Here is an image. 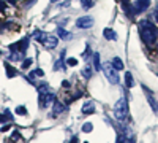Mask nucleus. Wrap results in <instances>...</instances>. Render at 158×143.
<instances>
[{"instance_id": "nucleus-7", "label": "nucleus", "mask_w": 158, "mask_h": 143, "mask_svg": "<svg viewBox=\"0 0 158 143\" xmlns=\"http://www.w3.org/2000/svg\"><path fill=\"white\" fill-rule=\"evenodd\" d=\"M92 25H94V18H90V16H82V18L76 19V27L77 29H89Z\"/></svg>"}, {"instance_id": "nucleus-26", "label": "nucleus", "mask_w": 158, "mask_h": 143, "mask_svg": "<svg viewBox=\"0 0 158 143\" xmlns=\"http://www.w3.org/2000/svg\"><path fill=\"white\" fill-rule=\"evenodd\" d=\"M67 64H68V65H77V59H74V57H70L68 60H67Z\"/></svg>"}, {"instance_id": "nucleus-34", "label": "nucleus", "mask_w": 158, "mask_h": 143, "mask_svg": "<svg viewBox=\"0 0 158 143\" xmlns=\"http://www.w3.org/2000/svg\"><path fill=\"white\" fill-rule=\"evenodd\" d=\"M2 27H3V24H2V22H0V29H2Z\"/></svg>"}, {"instance_id": "nucleus-10", "label": "nucleus", "mask_w": 158, "mask_h": 143, "mask_svg": "<svg viewBox=\"0 0 158 143\" xmlns=\"http://www.w3.org/2000/svg\"><path fill=\"white\" fill-rule=\"evenodd\" d=\"M57 45H59V40H57V38L52 37V35H48L46 42H44V46H46L48 49H54Z\"/></svg>"}, {"instance_id": "nucleus-8", "label": "nucleus", "mask_w": 158, "mask_h": 143, "mask_svg": "<svg viewBox=\"0 0 158 143\" xmlns=\"http://www.w3.org/2000/svg\"><path fill=\"white\" fill-rule=\"evenodd\" d=\"M150 5V0H136V3L133 7V13L135 15H138V13H142V11H146Z\"/></svg>"}, {"instance_id": "nucleus-17", "label": "nucleus", "mask_w": 158, "mask_h": 143, "mask_svg": "<svg viewBox=\"0 0 158 143\" xmlns=\"http://www.w3.org/2000/svg\"><path fill=\"white\" fill-rule=\"evenodd\" d=\"M125 86H127V87H133V86H135L133 75H131L130 72H127V73H125Z\"/></svg>"}, {"instance_id": "nucleus-14", "label": "nucleus", "mask_w": 158, "mask_h": 143, "mask_svg": "<svg viewBox=\"0 0 158 143\" xmlns=\"http://www.w3.org/2000/svg\"><path fill=\"white\" fill-rule=\"evenodd\" d=\"M62 111H65V107L62 105L60 102L54 100V111H52V116H54V118H57V116H59Z\"/></svg>"}, {"instance_id": "nucleus-33", "label": "nucleus", "mask_w": 158, "mask_h": 143, "mask_svg": "<svg viewBox=\"0 0 158 143\" xmlns=\"http://www.w3.org/2000/svg\"><path fill=\"white\" fill-rule=\"evenodd\" d=\"M6 2H10V3H13V5H15V0H6Z\"/></svg>"}, {"instance_id": "nucleus-16", "label": "nucleus", "mask_w": 158, "mask_h": 143, "mask_svg": "<svg viewBox=\"0 0 158 143\" xmlns=\"http://www.w3.org/2000/svg\"><path fill=\"white\" fill-rule=\"evenodd\" d=\"M44 75V72L41 70V69H36V70H33V72H30V75H29V83H32V84H35V81H33V78L35 76H43Z\"/></svg>"}, {"instance_id": "nucleus-25", "label": "nucleus", "mask_w": 158, "mask_h": 143, "mask_svg": "<svg viewBox=\"0 0 158 143\" xmlns=\"http://www.w3.org/2000/svg\"><path fill=\"white\" fill-rule=\"evenodd\" d=\"M16 113L18 114H27V108H25V107H18L16 108Z\"/></svg>"}, {"instance_id": "nucleus-1", "label": "nucleus", "mask_w": 158, "mask_h": 143, "mask_svg": "<svg viewBox=\"0 0 158 143\" xmlns=\"http://www.w3.org/2000/svg\"><path fill=\"white\" fill-rule=\"evenodd\" d=\"M139 35L144 43L152 45V43H155L156 37H158V29L150 21H141L139 22Z\"/></svg>"}, {"instance_id": "nucleus-18", "label": "nucleus", "mask_w": 158, "mask_h": 143, "mask_svg": "<svg viewBox=\"0 0 158 143\" xmlns=\"http://www.w3.org/2000/svg\"><path fill=\"white\" fill-rule=\"evenodd\" d=\"M111 64H112V65H114L117 70H122V69H123V62H122V59H120V57H114Z\"/></svg>"}, {"instance_id": "nucleus-3", "label": "nucleus", "mask_w": 158, "mask_h": 143, "mask_svg": "<svg viewBox=\"0 0 158 143\" xmlns=\"http://www.w3.org/2000/svg\"><path fill=\"white\" fill-rule=\"evenodd\" d=\"M8 48H10V51H11L10 60H19V59L24 57L25 51H27V48H29V38H27V37H24L22 40H19L18 43L10 45Z\"/></svg>"}, {"instance_id": "nucleus-6", "label": "nucleus", "mask_w": 158, "mask_h": 143, "mask_svg": "<svg viewBox=\"0 0 158 143\" xmlns=\"http://www.w3.org/2000/svg\"><path fill=\"white\" fill-rule=\"evenodd\" d=\"M142 91H144V94H146V97H147V102H149L150 108L155 111V114H158V102H156V99L153 97V94L150 92V89H149L147 86H142Z\"/></svg>"}, {"instance_id": "nucleus-9", "label": "nucleus", "mask_w": 158, "mask_h": 143, "mask_svg": "<svg viewBox=\"0 0 158 143\" xmlns=\"http://www.w3.org/2000/svg\"><path fill=\"white\" fill-rule=\"evenodd\" d=\"M120 3H122V8H123V11L127 13V16L128 18H133V8H131V3H130V0H120Z\"/></svg>"}, {"instance_id": "nucleus-13", "label": "nucleus", "mask_w": 158, "mask_h": 143, "mask_svg": "<svg viewBox=\"0 0 158 143\" xmlns=\"http://www.w3.org/2000/svg\"><path fill=\"white\" fill-rule=\"evenodd\" d=\"M5 70H6V76L8 78H15L18 75V70L15 67H11V64L10 62H5Z\"/></svg>"}, {"instance_id": "nucleus-15", "label": "nucleus", "mask_w": 158, "mask_h": 143, "mask_svg": "<svg viewBox=\"0 0 158 143\" xmlns=\"http://www.w3.org/2000/svg\"><path fill=\"white\" fill-rule=\"evenodd\" d=\"M95 111V105H94V102H87L82 105V113L84 114H92Z\"/></svg>"}, {"instance_id": "nucleus-22", "label": "nucleus", "mask_w": 158, "mask_h": 143, "mask_svg": "<svg viewBox=\"0 0 158 143\" xmlns=\"http://www.w3.org/2000/svg\"><path fill=\"white\" fill-rule=\"evenodd\" d=\"M57 32H59V37H60V38H68V37H70V32H67V30L62 29V27H59Z\"/></svg>"}, {"instance_id": "nucleus-4", "label": "nucleus", "mask_w": 158, "mask_h": 143, "mask_svg": "<svg viewBox=\"0 0 158 143\" xmlns=\"http://www.w3.org/2000/svg\"><path fill=\"white\" fill-rule=\"evenodd\" d=\"M114 116L117 121H125L128 118V102L125 97L118 99L117 103L114 105Z\"/></svg>"}, {"instance_id": "nucleus-27", "label": "nucleus", "mask_w": 158, "mask_h": 143, "mask_svg": "<svg viewBox=\"0 0 158 143\" xmlns=\"http://www.w3.org/2000/svg\"><path fill=\"white\" fill-rule=\"evenodd\" d=\"M6 121H8V116L6 114H0V124H3Z\"/></svg>"}, {"instance_id": "nucleus-24", "label": "nucleus", "mask_w": 158, "mask_h": 143, "mask_svg": "<svg viewBox=\"0 0 158 143\" xmlns=\"http://www.w3.org/2000/svg\"><path fill=\"white\" fill-rule=\"evenodd\" d=\"M30 65H32V59H25V60L22 62V69H24V70H27Z\"/></svg>"}, {"instance_id": "nucleus-28", "label": "nucleus", "mask_w": 158, "mask_h": 143, "mask_svg": "<svg viewBox=\"0 0 158 143\" xmlns=\"http://www.w3.org/2000/svg\"><path fill=\"white\" fill-rule=\"evenodd\" d=\"M6 131H10V126H3L2 127V132H6Z\"/></svg>"}, {"instance_id": "nucleus-31", "label": "nucleus", "mask_w": 158, "mask_h": 143, "mask_svg": "<svg viewBox=\"0 0 158 143\" xmlns=\"http://www.w3.org/2000/svg\"><path fill=\"white\" fill-rule=\"evenodd\" d=\"M5 8H6L5 3H3V2H0V10H5Z\"/></svg>"}, {"instance_id": "nucleus-35", "label": "nucleus", "mask_w": 158, "mask_h": 143, "mask_svg": "<svg viewBox=\"0 0 158 143\" xmlns=\"http://www.w3.org/2000/svg\"><path fill=\"white\" fill-rule=\"evenodd\" d=\"M52 2H56V0H52Z\"/></svg>"}, {"instance_id": "nucleus-2", "label": "nucleus", "mask_w": 158, "mask_h": 143, "mask_svg": "<svg viewBox=\"0 0 158 143\" xmlns=\"http://www.w3.org/2000/svg\"><path fill=\"white\" fill-rule=\"evenodd\" d=\"M54 100H56V96L49 89V86L46 83L38 86V103H40V107H41V108H48L51 103H54Z\"/></svg>"}, {"instance_id": "nucleus-19", "label": "nucleus", "mask_w": 158, "mask_h": 143, "mask_svg": "<svg viewBox=\"0 0 158 143\" xmlns=\"http://www.w3.org/2000/svg\"><path fill=\"white\" fill-rule=\"evenodd\" d=\"M94 67H95V70H101V62H100V54L98 53L94 54Z\"/></svg>"}, {"instance_id": "nucleus-29", "label": "nucleus", "mask_w": 158, "mask_h": 143, "mask_svg": "<svg viewBox=\"0 0 158 143\" xmlns=\"http://www.w3.org/2000/svg\"><path fill=\"white\" fill-rule=\"evenodd\" d=\"M33 3H35V0H29V3H27V8H30V7H32Z\"/></svg>"}, {"instance_id": "nucleus-11", "label": "nucleus", "mask_w": 158, "mask_h": 143, "mask_svg": "<svg viewBox=\"0 0 158 143\" xmlns=\"http://www.w3.org/2000/svg\"><path fill=\"white\" fill-rule=\"evenodd\" d=\"M48 35L49 34H46V32H41V30H36L35 34H33V38L38 42V43H41V45H44V42H46V38H48Z\"/></svg>"}, {"instance_id": "nucleus-36", "label": "nucleus", "mask_w": 158, "mask_h": 143, "mask_svg": "<svg viewBox=\"0 0 158 143\" xmlns=\"http://www.w3.org/2000/svg\"><path fill=\"white\" fill-rule=\"evenodd\" d=\"M0 54H2V53H0Z\"/></svg>"}, {"instance_id": "nucleus-5", "label": "nucleus", "mask_w": 158, "mask_h": 143, "mask_svg": "<svg viewBox=\"0 0 158 143\" xmlns=\"http://www.w3.org/2000/svg\"><path fill=\"white\" fill-rule=\"evenodd\" d=\"M103 72H104V75H106V78L109 80V83H112V84H117L118 81H120V78H118V70L112 65L111 62H106V64H103Z\"/></svg>"}, {"instance_id": "nucleus-20", "label": "nucleus", "mask_w": 158, "mask_h": 143, "mask_svg": "<svg viewBox=\"0 0 158 143\" xmlns=\"http://www.w3.org/2000/svg\"><path fill=\"white\" fill-rule=\"evenodd\" d=\"M81 3H82V8L84 10H89L95 5V0H81Z\"/></svg>"}, {"instance_id": "nucleus-21", "label": "nucleus", "mask_w": 158, "mask_h": 143, "mask_svg": "<svg viewBox=\"0 0 158 143\" xmlns=\"http://www.w3.org/2000/svg\"><path fill=\"white\" fill-rule=\"evenodd\" d=\"M92 131H94V124H92V123H85V124L82 126V132L89 134V132H92Z\"/></svg>"}, {"instance_id": "nucleus-30", "label": "nucleus", "mask_w": 158, "mask_h": 143, "mask_svg": "<svg viewBox=\"0 0 158 143\" xmlns=\"http://www.w3.org/2000/svg\"><path fill=\"white\" fill-rule=\"evenodd\" d=\"M62 86H65V87H70V83H68V81H63V83H62Z\"/></svg>"}, {"instance_id": "nucleus-32", "label": "nucleus", "mask_w": 158, "mask_h": 143, "mask_svg": "<svg viewBox=\"0 0 158 143\" xmlns=\"http://www.w3.org/2000/svg\"><path fill=\"white\" fill-rule=\"evenodd\" d=\"M155 16H156V21H158V7H156V13H155Z\"/></svg>"}, {"instance_id": "nucleus-12", "label": "nucleus", "mask_w": 158, "mask_h": 143, "mask_svg": "<svg viewBox=\"0 0 158 143\" xmlns=\"http://www.w3.org/2000/svg\"><path fill=\"white\" fill-rule=\"evenodd\" d=\"M103 37L106 38V40H117V34L111 27H106V29L103 30Z\"/></svg>"}, {"instance_id": "nucleus-23", "label": "nucleus", "mask_w": 158, "mask_h": 143, "mask_svg": "<svg viewBox=\"0 0 158 143\" xmlns=\"http://www.w3.org/2000/svg\"><path fill=\"white\" fill-rule=\"evenodd\" d=\"M82 75H84V78H87V80H89V78L92 76V69H90V67L87 65V67H85V69L82 70Z\"/></svg>"}]
</instances>
